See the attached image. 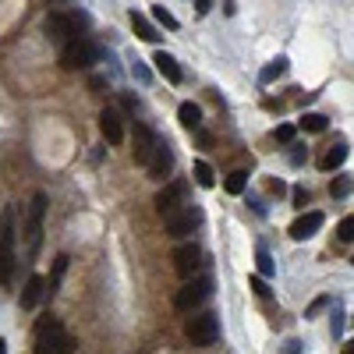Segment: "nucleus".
I'll return each instance as SVG.
<instances>
[{
	"mask_svg": "<svg viewBox=\"0 0 354 354\" xmlns=\"http://www.w3.org/2000/svg\"><path fill=\"white\" fill-rule=\"evenodd\" d=\"M177 121L188 131H202V110H199V103H181V107H177Z\"/></svg>",
	"mask_w": 354,
	"mask_h": 354,
	"instance_id": "6ab92c4d",
	"label": "nucleus"
},
{
	"mask_svg": "<svg viewBox=\"0 0 354 354\" xmlns=\"http://www.w3.org/2000/svg\"><path fill=\"white\" fill-rule=\"evenodd\" d=\"M223 188H227V195H241V192L248 188V174H244V170H234V174H227Z\"/></svg>",
	"mask_w": 354,
	"mask_h": 354,
	"instance_id": "4be33fe9",
	"label": "nucleus"
},
{
	"mask_svg": "<svg viewBox=\"0 0 354 354\" xmlns=\"http://www.w3.org/2000/svg\"><path fill=\"white\" fill-rule=\"evenodd\" d=\"M0 354H8V340L4 337H0Z\"/></svg>",
	"mask_w": 354,
	"mask_h": 354,
	"instance_id": "58836bf2",
	"label": "nucleus"
},
{
	"mask_svg": "<svg viewBox=\"0 0 354 354\" xmlns=\"http://www.w3.org/2000/svg\"><path fill=\"white\" fill-rule=\"evenodd\" d=\"M326 305H329V298H316V301L308 305V312H305V319H312V316H319V312H323Z\"/></svg>",
	"mask_w": 354,
	"mask_h": 354,
	"instance_id": "473e14b6",
	"label": "nucleus"
},
{
	"mask_svg": "<svg viewBox=\"0 0 354 354\" xmlns=\"http://www.w3.org/2000/svg\"><path fill=\"white\" fill-rule=\"evenodd\" d=\"M202 259H205V255H202L199 244H181L177 252H174V269H177L184 280H192L199 269H202Z\"/></svg>",
	"mask_w": 354,
	"mask_h": 354,
	"instance_id": "9d476101",
	"label": "nucleus"
},
{
	"mask_svg": "<svg viewBox=\"0 0 354 354\" xmlns=\"http://www.w3.org/2000/svg\"><path fill=\"white\" fill-rule=\"evenodd\" d=\"M269 192H273V195H283L287 184H283V181H269Z\"/></svg>",
	"mask_w": 354,
	"mask_h": 354,
	"instance_id": "e433bc0d",
	"label": "nucleus"
},
{
	"mask_svg": "<svg viewBox=\"0 0 354 354\" xmlns=\"http://www.w3.org/2000/svg\"><path fill=\"white\" fill-rule=\"evenodd\" d=\"M294 124H280V128H277V142H283V145H294Z\"/></svg>",
	"mask_w": 354,
	"mask_h": 354,
	"instance_id": "c85d7f7f",
	"label": "nucleus"
},
{
	"mask_svg": "<svg viewBox=\"0 0 354 354\" xmlns=\"http://www.w3.org/2000/svg\"><path fill=\"white\" fill-rule=\"evenodd\" d=\"M340 333H344V305L333 301V340H340Z\"/></svg>",
	"mask_w": 354,
	"mask_h": 354,
	"instance_id": "a878e982",
	"label": "nucleus"
},
{
	"mask_svg": "<svg viewBox=\"0 0 354 354\" xmlns=\"http://www.w3.org/2000/svg\"><path fill=\"white\" fill-rule=\"evenodd\" d=\"M280 354H301V340L287 337V340H283V351H280Z\"/></svg>",
	"mask_w": 354,
	"mask_h": 354,
	"instance_id": "72a5a7b5",
	"label": "nucleus"
},
{
	"mask_svg": "<svg viewBox=\"0 0 354 354\" xmlns=\"http://www.w3.org/2000/svg\"><path fill=\"white\" fill-rule=\"evenodd\" d=\"M153 64H156V71L166 78V81H177L184 78V71H181V64H177V57H170V53H163V50H156V57H153Z\"/></svg>",
	"mask_w": 354,
	"mask_h": 354,
	"instance_id": "dca6fc26",
	"label": "nucleus"
},
{
	"mask_svg": "<svg viewBox=\"0 0 354 354\" xmlns=\"http://www.w3.org/2000/svg\"><path fill=\"white\" fill-rule=\"evenodd\" d=\"M43 29H47V36L53 39V43H57L60 50L78 39V25H75V18H71V14H64V11H50V14H47V22H43Z\"/></svg>",
	"mask_w": 354,
	"mask_h": 354,
	"instance_id": "6e6552de",
	"label": "nucleus"
},
{
	"mask_svg": "<svg viewBox=\"0 0 354 354\" xmlns=\"http://www.w3.org/2000/svg\"><path fill=\"white\" fill-rule=\"evenodd\" d=\"M301 128L312 131V135H319V131H326V117L323 114H305L301 117Z\"/></svg>",
	"mask_w": 354,
	"mask_h": 354,
	"instance_id": "393cba45",
	"label": "nucleus"
},
{
	"mask_svg": "<svg viewBox=\"0 0 354 354\" xmlns=\"http://www.w3.org/2000/svg\"><path fill=\"white\" fill-rule=\"evenodd\" d=\"M210 294H213V280H210V277H192V280H184V287L177 290L174 305H177L181 312H192V308H199Z\"/></svg>",
	"mask_w": 354,
	"mask_h": 354,
	"instance_id": "423d86ee",
	"label": "nucleus"
},
{
	"mask_svg": "<svg viewBox=\"0 0 354 354\" xmlns=\"http://www.w3.org/2000/svg\"><path fill=\"white\" fill-rule=\"evenodd\" d=\"M43 298H47V280L39 277V273H32L29 283H25V290H22V308H36Z\"/></svg>",
	"mask_w": 354,
	"mask_h": 354,
	"instance_id": "f3484780",
	"label": "nucleus"
},
{
	"mask_svg": "<svg viewBox=\"0 0 354 354\" xmlns=\"http://www.w3.org/2000/svg\"><path fill=\"white\" fill-rule=\"evenodd\" d=\"M319 227H323V213L319 210H308V213H301L294 223H290V238L294 241H308V238H316L319 234Z\"/></svg>",
	"mask_w": 354,
	"mask_h": 354,
	"instance_id": "f8f14e48",
	"label": "nucleus"
},
{
	"mask_svg": "<svg viewBox=\"0 0 354 354\" xmlns=\"http://www.w3.org/2000/svg\"><path fill=\"white\" fill-rule=\"evenodd\" d=\"M14 280V210L4 205L0 213V287H11Z\"/></svg>",
	"mask_w": 354,
	"mask_h": 354,
	"instance_id": "f03ea898",
	"label": "nucleus"
},
{
	"mask_svg": "<svg viewBox=\"0 0 354 354\" xmlns=\"http://www.w3.org/2000/svg\"><path fill=\"white\" fill-rule=\"evenodd\" d=\"M43 220H47V192H36L29 202V223H25V244L32 255L43 244Z\"/></svg>",
	"mask_w": 354,
	"mask_h": 354,
	"instance_id": "20e7f679",
	"label": "nucleus"
},
{
	"mask_svg": "<svg viewBox=\"0 0 354 354\" xmlns=\"http://www.w3.org/2000/svg\"><path fill=\"white\" fill-rule=\"evenodd\" d=\"M351 188H354V184H351V177H337V181L329 184V195H333V199H344Z\"/></svg>",
	"mask_w": 354,
	"mask_h": 354,
	"instance_id": "bb28decb",
	"label": "nucleus"
},
{
	"mask_svg": "<svg viewBox=\"0 0 354 354\" xmlns=\"http://www.w3.org/2000/svg\"><path fill=\"white\" fill-rule=\"evenodd\" d=\"M290 149H294V153H290V163H294V166H301V163L308 160V149H305V145H290Z\"/></svg>",
	"mask_w": 354,
	"mask_h": 354,
	"instance_id": "2f4dec72",
	"label": "nucleus"
},
{
	"mask_svg": "<svg viewBox=\"0 0 354 354\" xmlns=\"http://www.w3.org/2000/svg\"><path fill=\"white\" fill-rule=\"evenodd\" d=\"M131 75L142 81V86H149V78H153V75H149V68H145L142 60H131Z\"/></svg>",
	"mask_w": 354,
	"mask_h": 354,
	"instance_id": "c756f323",
	"label": "nucleus"
},
{
	"mask_svg": "<svg viewBox=\"0 0 354 354\" xmlns=\"http://www.w3.org/2000/svg\"><path fill=\"white\" fill-rule=\"evenodd\" d=\"M199 223H202L199 205H184V210H174V213L163 216V227H166V234H170V238H188Z\"/></svg>",
	"mask_w": 354,
	"mask_h": 354,
	"instance_id": "0eeeda50",
	"label": "nucleus"
},
{
	"mask_svg": "<svg viewBox=\"0 0 354 354\" xmlns=\"http://www.w3.org/2000/svg\"><path fill=\"white\" fill-rule=\"evenodd\" d=\"M195 181L202 184V188H213V184H216V174H213V166L205 163V160L195 163Z\"/></svg>",
	"mask_w": 354,
	"mask_h": 354,
	"instance_id": "b1692460",
	"label": "nucleus"
},
{
	"mask_svg": "<svg viewBox=\"0 0 354 354\" xmlns=\"http://www.w3.org/2000/svg\"><path fill=\"white\" fill-rule=\"evenodd\" d=\"M184 195H188V181H170V184H163L160 195H156V210H160V216L181 210Z\"/></svg>",
	"mask_w": 354,
	"mask_h": 354,
	"instance_id": "9b49d317",
	"label": "nucleus"
},
{
	"mask_svg": "<svg viewBox=\"0 0 354 354\" xmlns=\"http://www.w3.org/2000/svg\"><path fill=\"white\" fill-rule=\"evenodd\" d=\"M153 18H156V22H160L166 32H177V29H181V22H177V18H174L170 11H166L163 4H153Z\"/></svg>",
	"mask_w": 354,
	"mask_h": 354,
	"instance_id": "5701e85b",
	"label": "nucleus"
},
{
	"mask_svg": "<svg viewBox=\"0 0 354 354\" xmlns=\"http://www.w3.org/2000/svg\"><path fill=\"white\" fill-rule=\"evenodd\" d=\"M184 333H188V340L195 347H213L220 340V319L213 316V312H202V316H192L188 326H184Z\"/></svg>",
	"mask_w": 354,
	"mask_h": 354,
	"instance_id": "7ed1b4c3",
	"label": "nucleus"
},
{
	"mask_svg": "<svg viewBox=\"0 0 354 354\" xmlns=\"http://www.w3.org/2000/svg\"><path fill=\"white\" fill-rule=\"evenodd\" d=\"M344 160H347V142L344 138H337V142H333L329 145V149L319 156V170H337V166H344Z\"/></svg>",
	"mask_w": 354,
	"mask_h": 354,
	"instance_id": "2eb2a0df",
	"label": "nucleus"
},
{
	"mask_svg": "<svg viewBox=\"0 0 354 354\" xmlns=\"http://www.w3.org/2000/svg\"><path fill=\"white\" fill-rule=\"evenodd\" d=\"M290 199H294L298 210H305V205H308V192L305 188H294V192H290Z\"/></svg>",
	"mask_w": 354,
	"mask_h": 354,
	"instance_id": "f704fd0d",
	"label": "nucleus"
},
{
	"mask_svg": "<svg viewBox=\"0 0 354 354\" xmlns=\"http://www.w3.org/2000/svg\"><path fill=\"white\" fill-rule=\"evenodd\" d=\"M71 351H75V340L64 333L60 319L43 316V323L36 326V354H71Z\"/></svg>",
	"mask_w": 354,
	"mask_h": 354,
	"instance_id": "f257e3e1",
	"label": "nucleus"
},
{
	"mask_svg": "<svg viewBox=\"0 0 354 354\" xmlns=\"http://www.w3.org/2000/svg\"><path fill=\"white\" fill-rule=\"evenodd\" d=\"M170 170H174V153L166 149V142H160L156 156L149 160V174H153L156 181H163V177H170Z\"/></svg>",
	"mask_w": 354,
	"mask_h": 354,
	"instance_id": "4468645a",
	"label": "nucleus"
},
{
	"mask_svg": "<svg viewBox=\"0 0 354 354\" xmlns=\"http://www.w3.org/2000/svg\"><path fill=\"white\" fill-rule=\"evenodd\" d=\"M252 290H255L259 298H269V287H266V277H259V273H255V277H252Z\"/></svg>",
	"mask_w": 354,
	"mask_h": 354,
	"instance_id": "7c9ffc66",
	"label": "nucleus"
},
{
	"mask_svg": "<svg viewBox=\"0 0 354 354\" xmlns=\"http://www.w3.org/2000/svg\"><path fill=\"white\" fill-rule=\"evenodd\" d=\"M210 8H213V0H195V11L199 14H210Z\"/></svg>",
	"mask_w": 354,
	"mask_h": 354,
	"instance_id": "c9c22d12",
	"label": "nucleus"
},
{
	"mask_svg": "<svg viewBox=\"0 0 354 354\" xmlns=\"http://www.w3.org/2000/svg\"><path fill=\"white\" fill-rule=\"evenodd\" d=\"M131 29H135V36H138V39H145V43H160L156 25H153L142 11H131Z\"/></svg>",
	"mask_w": 354,
	"mask_h": 354,
	"instance_id": "a211bd4d",
	"label": "nucleus"
},
{
	"mask_svg": "<svg viewBox=\"0 0 354 354\" xmlns=\"http://www.w3.org/2000/svg\"><path fill=\"white\" fill-rule=\"evenodd\" d=\"M337 238H340V241H354V216H344V220H340Z\"/></svg>",
	"mask_w": 354,
	"mask_h": 354,
	"instance_id": "cd10ccee",
	"label": "nucleus"
},
{
	"mask_svg": "<svg viewBox=\"0 0 354 354\" xmlns=\"http://www.w3.org/2000/svg\"><path fill=\"white\" fill-rule=\"evenodd\" d=\"M99 131H103V138H107L110 145H121V142H124V117H121L114 107H103V114H99Z\"/></svg>",
	"mask_w": 354,
	"mask_h": 354,
	"instance_id": "ddd939ff",
	"label": "nucleus"
},
{
	"mask_svg": "<svg viewBox=\"0 0 354 354\" xmlns=\"http://www.w3.org/2000/svg\"><path fill=\"white\" fill-rule=\"evenodd\" d=\"M340 354H354V340H347V344L340 347Z\"/></svg>",
	"mask_w": 354,
	"mask_h": 354,
	"instance_id": "4c0bfd02",
	"label": "nucleus"
},
{
	"mask_svg": "<svg viewBox=\"0 0 354 354\" xmlns=\"http://www.w3.org/2000/svg\"><path fill=\"white\" fill-rule=\"evenodd\" d=\"M99 60V50L89 43L86 36H78L75 43H68L64 50H60V64H64L68 71H81V68H92Z\"/></svg>",
	"mask_w": 354,
	"mask_h": 354,
	"instance_id": "39448f33",
	"label": "nucleus"
},
{
	"mask_svg": "<svg viewBox=\"0 0 354 354\" xmlns=\"http://www.w3.org/2000/svg\"><path fill=\"white\" fill-rule=\"evenodd\" d=\"M156 149H160V138L153 135V128H149V124H142V121H135V149H131L135 163L149 166V160L156 156Z\"/></svg>",
	"mask_w": 354,
	"mask_h": 354,
	"instance_id": "1a4fd4ad",
	"label": "nucleus"
},
{
	"mask_svg": "<svg viewBox=\"0 0 354 354\" xmlns=\"http://www.w3.org/2000/svg\"><path fill=\"white\" fill-rule=\"evenodd\" d=\"M283 75H287V57H277V60H269V64L259 71V81H262V86H269V81H277Z\"/></svg>",
	"mask_w": 354,
	"mask_h": 354,
	"instance_id": "aec40b11",
	"label": "nucleus"
},
{
	"mask_svg": "<svg viewBox=\"0 0 354 354\" xmlns=\"http://www.w3.org/2000/svg\"><path fill=\"white\" fill-rule=\"evenodd\" d=\"M351 262H354V259H351Z\"/></svg>",
	"mask_w": 354,
	"mask_h": 354,
	"instance_id": "ea45409f",
	"label": "nucleus"
},
{
	"mask_svg": "<svg viewBox=\"0 0 354 354\" xmlns=\"http://www.w3.org/2000/svg\"><path fill=\"white\" fill-rule=\"evenodd\" d=\"M255 269H259V277H273L277 273V262H273V255H269L266 244L255 248Z\"/></svg>",
	"mask_w": 354,
	"mask_h": 354,
	"instance_id": "412c9836",
	"label": "nucleus"
}]
</instances>
